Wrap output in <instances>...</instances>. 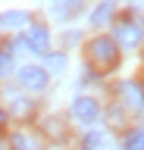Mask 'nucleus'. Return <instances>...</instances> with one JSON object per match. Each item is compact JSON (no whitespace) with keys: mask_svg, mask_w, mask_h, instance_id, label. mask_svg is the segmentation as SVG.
Here are the masks:
<instances>
[{"mask_svg":"<svg viewBox=\"0 0 144 150\" xmlns=\"http://www.w3.org/2000/svg\"><path fill=\"white\" fill-rule=\"evenodd\" d=\"M50 81L47 69H41V66H22L19 69V84L22 88H28V91H44Z\"/></svg>","mask_w":144,"mask_h":150,"instance_id":"nucleus-3","label":"nucleus"},{"mask_svg":"<svg viewBox=\"0 0 144 150\" xmlns=\"http://www.w3.org/2000/svg\"><path fill=\"white\" fill-rule=\"evenodd\" d=\"M119 91H122V97H125L128 103H132V106H144V91H141V88H138L135 81L119 84Z\"/></svg>","mask_w":144,"mask_h":150,"instance_id":"nucleus-7","label":"nucleus"},{"mask_svg":"<svg viewBox=\"0 0 144 150\" xmlns=\"http://www.w3.org/2000/svg\"><path fill=\"white\" fill-rule=\"evenodd\" d=\"M13 150H38V141L28 134H16L13 138Z\"/></svg>","mask_w":144,"mask_h":150,"instance_id":"nucleus-10","label":"nucleus"},{"mask_svg":"<svg viewBox=\"0 0 144 150\" xmlns=\"http://www.w3.org/2000/svg\"><path fill=\"white\" fill-rule=\"evenodd\" d=\"M78 9H82V0H60L57 13L60 16H72V13H78Z\"/></svg>","mask_w":144,"mask_h":150,"instance_id":"nucleus-11","label":"nucleus"},{"mask_svg":"<svg viewBox=\"0 0 144 150\" xmlns=\"http://www.w3.org/2000/svg\"><path fill=\"white\" fill-rule=\"evenodd\" d=\"M0 25L3 28H22V25H28V13L25 9H10V13L0 16Z\"/></svg>","mask_w":144,"mask_h":150,"instance_id":"nucleus-6","label":"nucleus"},{"mask_svg":"<svg viewBox=\"0 0 144 150\" xmlns=\"http://www.w3.org/2000/svg\"><path fill=\"white\" fill-rule=\"evenodd\" d=\"M97 144H100V134H88V141H85V147H88V150H94Z\"/></svg>","mask_w":144,"mask_h":150,"instance_id":"nucleus-15","label":"nucleus"},{"mask_svg":"<svg viewBox=\"0 0 144 150\" xmlns=\"http://www.w3.org/2000/svg\"><path fill=\"white\" fill-rule=\"evenodd\" d=\"M25 47H31L35 53H47V41H50V35H47V28H41V25H31L28 31H25Z\"/></svg>","mask_w":144,"mask_h":150,"instance_id":"nucleus-5","label":"nucleus"},{"mask_svg":"<svg viewBox=\"0 0 144 150\" xmlns=\"http://www.w3.org/2000/svg\"><path fill=\"white\" fill-rule=\"evenodd\" d=\"M125 150H144V131H138L125 141Z\"/></svg>","mask_w":144,"mask_h":150,"instance_id":"nucleus-12","label":"nucleus"},{"mask_svg":"<svg viewBox=\"0 0 144 150\" xmlns=\"http://www.w3.org/2000/svg\"><path fill=\"white\" fill-rule=\"evenodd\" d=\"M113 6H116V3H110V0H104V3H100V6H97L94 13H91V22H94V25H104L106 19L113 16Z\"/></svg>","mask_w":144,"mask_h":150,"instance_id":"nucleus-8","label":"nucleus"},{"mask_svg":"<svg viewBox=\"0 0 144 150\" xmlns=\"http://www.w3.org/2000/svg\"><path fill=\"white\" fill-rule=\"evenodd\" d=\"M13 72V59L10 53H0V75H10Z\"/></svg>","mask_w":144,"mask_h":150,"instance_id":"nucleus-13","label":"nucleus"},{"mask_svg":"<svg viewBox=\"0 0 144 150\" xmlns=\"http://www.w3.org/2000/svg\"><path fill=\"white\" fill-rule=\"evenodd\" d=\"M6 100H10V112H16V116H25V112L31 110V103L25 100V97H16V94H6Z\"/></svg>","mask_w":144,"mask_h":150,"instance_id":"nucleus-9","label":"nucleus"},{"mask_svg":"<svg viewBox=\"0 0 144 150\" xmlns=\"http://www.w3.org/2000/svg\"><path fill=\"white\" fill-rule=\"evenodd\" d=\"M0 119H3V112H0Z\"/></svg>","mask_w":144,"mask_h":150,"instance_id":"nucleus-17","label":"nucleus"},{"mask_svg":"<svg viewBox=\"0 0 144 150\" xmlns=\"http://www.w3.org/2000/svg\"><path fill=\"white\" fill-rule=\"evenodd\" d=\"M144 38V25L141 22H132V19H122V22H116V44L122 47H138Z\"/></svg>","mask_w":144,"mask_h":150,"instance_id":"nucleus-2","label":"nucleus"},{"mask_svg":"<svg viewBox=\"0 0 144 150\" xmlns=\"http://www.w3.org/2000/svg\"><path fill=\"white\" fill-rule=\"evenodd\" d=\"M135 6H138V9H144V0H138V3H135Z\"/></svg>","mask_w":144,"mask_h":150,"instance_id":"nucleus-16","label":"nucleus"},{"mask_svg":"<svg viewBox=\"0 0 144 150\" xmlns=\"http://www.w3.org/2000/svg\"><path fill=\"white\" fill-rule=\"evenodd\" d=\"M97 112H100V106H97V100H91V97H78V100L72 103V116H75L78 122H94Z\"/></svg>","mask_w":144,"mask_h":150,"instance_id":"nucleus-4","label":"nucleus"},{"mask_svg":"<svg viewBox=\"0 0 144 150\" xmlns=\"http://www.w3.org/2000/svg\"><path fill=\"white\" fill-rule=\"evenodd\" d=\"M88 56L97 66V72H110V69L119 66V44L113 38H94L88 44Z\"/></svg>","mask_w":144,"mask_h":150,"instance_id":"nucleus-1","label":"nucleus"},{"mask_svg":"<svg viewBox=\"0 0 144 150\" xmlns=\"http://www.w3.org/2000/svg\"><path fill=\"white\" fill-rule=\"evenodd\" d=\"M44 56H47V53H44ZM63 63H66L63 56H47V66H53V69H63Z\"/></svg>","mask_w":144,"mask_h":150,"instance_id":"nucleus-14","label":"nucleus"}]
</instances>
